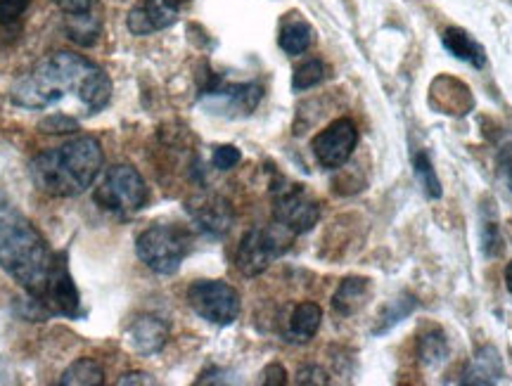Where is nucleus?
<instances>
[{
    "label": "nucleus",
    "instance_id": "nucleus-2",
    "mask_svg": "<svg viewBox=\"0 0 512 386\" xmlns=\"http://www.w3.org/2000/svg\"><path fill=\"white\" fill-rule=\"evenodd\" d=\"M102 147L93 135H79L62 147L36 154L29 171L34 185L50 197H76L100 176Z\"/></svg>",
    "mask_w": 512,
    "mask_h": 386
},
{
    "label": "nucleus",
    "instance_id": "nucleus-15",
    "mask_svg": "<svg viewBox=\"0 0 512 386\" xmlns=\"http://www.w3.org/2000/svg\"><path fill=\"white\" fill-rule=\"evenodd\" d=\"M501 377H503L501 356H498L494 346H484V349H479L475 353L472 363L465 368L460 384H477V386L496 384Z\"/></svg>",
    "mask_w": 512,
    "mask_h": 386
},
{
    "label": "nucleus",
    "instance_id": "nucleus-31",
    "mask_svg": "<svg viewBox=\"0 0 512 386\" xmlns=\"http://www.w3.org/2000/svg\"><path fill=\"white\" fill-rule=\"evenodd\" d=\"M496 166H498V176L505 185H508V190L512 192V145H505L501 152H498L496 157Z\"/></svg>",
    "mask_w": 512,
    "mask_h": 386
},
{
    "label": "nucleus",
    "instance_id": "nucleus-5",
    "mask_svg": "<svg viewBox=\"0 0 512 386\" xmlns=\"http://www.w3.org/2000/svg\"><path fill=\"white\" fill-rule=\"evenodd\" d=\"M100 209L117 216H133L147 204V185L131 164H117L105 173L93 192Z\"/></svg>",
    "mask_w": 512,
    "mask_h": 386
},
{
    "label": "nucleus",
    "instance_id": "nucleus-8",
    "mask_svg": "<svg viewBox=\"0 0 512 386\" xmlns=\"http://www.w3.org/2000/svg\"><path fill=\"white\" fill-rule=\"evenodd\" d=\"M273 218L294 235L309 233L320 218V204L304 185L280 180V185H273Z\"/></svg>",
    "mask_w": 512,
    "mask_h": 386
},
{
    "label": "nucleus",
    "instance_id": "nucleus-16",
    "mask_svg": "<svg viewBox=\"0 0 512 386\" xmlns=\"http://www.w3.org/2000/svg\"><path fill=\"white\" fill-rule=\"evenodd\" d=\"M370 294H373L370 280H366V278H347V280H342V285L337 287L335 297H332V308H335V313L344 315V318H349V315L358 313L363 306L368 304Z\"/></svg>",
    "mask_w": 512,
    "mask_h": 386
},
{
    "label": "nucleus",
    "instance_id": "nucleus-1",
    "mask_svg": "<svg viewBox=\"0 0 512 386\" xmlns=\"http://www.w3.org/2000/svg\"><path fill=\"white\" fill-rule=\"evenodd\" d=\"M10 98L24 109L57 107L69 117H93L112 98V81L86 57L55 53L36 64L10 90Z\"/></svg>",
    "mask_w": 512,
    "mask_h": 386
},
{
    "label": "nucleus",
    "instance_id": "nucleus-27",
    "mask_svg": "<svg viewBox=\"0 0 512 386\" xmlns=\"http://www.w3.org/2000/svg\"><path fill=\"white\" fill-rule=\"evenodd\" d=\"M240 159H242V154H240L238 147L221 145V147H216V150H214L211 164H214L219 171H230V169H235V166L240 164Z\"/></svg>",
    "mask_w": 512,
    "mask_h": 386
},
{
    "label": "nucleus",
    "instance_id": "nucleus-4",
    "mask_svg": "<svg viewBox=\"0 0 512 386\" xmlns=\"http://www.w3.org/2000/svg\"><path fill=\"white\" fill-rule=\"evenodd\" d=\"M190 252V235L178 225H152L136 240V254L159 275H174Z\"/></svg>",
    "mask_w": 512,
    "mask_h": 386
},
{
    "label": "nucleus",
    "instance_id": "nucleus-18",
    "mask_svg": "<svg viewBox=\"0 0 512 386\" xmlns=\"http://www.w3.org/2000/svg\"><path fill=\"white\" fill-rule=\"evenodd\" d=\"M444 48L453 57H458V60L472 64V67H477V69H482L486 64V53H484L482 45H479L475 38L467 34V31L458 29V27H451L444 31Z\"/></svg>",
    "mask_w": 512,
    "mask_h": 386
},
{
    "label": "nucleus",
    "instance_id": "nucleus-14",
    "mask_svg": "<svg viewBox=\"0 0 512 386\" xmlns=\"http://www.w3.org/2000/svg\"><path fill=\"white\" fill-rule=\"evenodd\" d=\"M166 342H169V325L157 315H143L126 332V344L140 356H155Z\"/></svg>",
    "mask_w": 512,
    "mask_h": 386
},
{
    "label": "nucleus",
    "instance_id": "nucleus-32",
    "mask_svg": "<svg viewBox=\"0 0 512 386\" xmlns=\"http://www.w3.org/2000/svg\"><path fill=\"white\" fill-rule=\"evenodd\" d=\"M53 3L64 12V15H79V12L95 10V3H98V0H53Z\"/></svg>",
    "mask_w": 512,
    "mask_h": 386
},
{
    "label": "nucleus",
    "instance_id": "nucleus-29",
    "mask_svg": "<svg viewBox=\"0 0 512 386\" xmlns=\"http://www.w3.org/2000/svg\"><path fill=\"white\" fill-rule=\"evenodd\" d=\"M297 384H309V386H323V384H330V377L328 372L323 368H318V365H306L297 372Z\"/></svg>",
    "mask_w": 512,
    "mask_h": 386
},
{
    "label": "nucleus",
    "instance_id": "nucleus-7",
    "mask_svg": "<svg viewBox=\"0 0 512 386\" xmlns=\"http://www.w3.org/2000/svg\"><path fill=\"white\" fill-rule=\"evenodd\" d=\"M188 304L211 325H233L240 315L238 292L221 280L192 282L188 289Z\"/></svg>",
    "mask_w": 512,
    "mask_h": 386
},
{
    "label": "nucleus",
    "instance_id": "nucleus-9",
    "mask_svg": "<svg viewBox=\"0 0 512 386\" xmlns=\"http://www.w3.org/2000/svg\"><path fill=\"white\" fill-rule=\"evenodd\" d=\"M200 98L207 100L214 112L228 114V117H247L264 98V88L259 83H223L219 76L209 74V81L200 90Z\"/></svg>",
    "mask_w": 512,
    "mask_h": 386
},
{
    "label": "nucleus",
    "instance_id": "nucleus-34",
    "mask_svg": "<svg viewBox=\"0 0 512 386\" xmlns=\"http://www.w3.org/2000/svg\"><path fill=\"white\" fill-rule=\"evenodd\" d=\"M117 384H119V386H126V384H128V386H131V384H143V386H147V384H157V382H155V377L147 375V372H128V375L117 379Z\"/></svg>",
    "mask_w": 512,
    "mask_h": 386
},
{
    "label": "nucleus",
    "instance_id": "nucleus-20",
    "mask_svg": "<svg viewBox=\"0 0 512 386\" xmlns=\"http://www.w3.org/2000/svg\"><path fill=\"white\" fill-rule=\"evenodd\" d=\"M64 31H67V36L72 38L74 43L88 48V45H93L95 41H98V36L102 31V22H100V17H95L93 10L79 12V15H67V19H64Z\"/></svg>",
    "mask_w": 512,
    "mask_h": 386
},
{
    "label": "nucleus",
    "instance_id": "nucleus-25",
    "mask_svg": "<svg viewBox=\"0 0 512 386\" xmlns=\"http://www.w3.org/2000/svg\"><path fill=\"white\" fill-rule=\"evenodd\" d=\"M325 79V67L320 60H306L304 64H299L294 69V79H292V88L297 90H309L313 86H318L320 81Z\"/></svg>",
    "mask_w": 512,
    "mask_h": 386
},
{
    "label": "nucleus",
    "instance_id": "nucleus-26",
    "mask_svg": "<svg viewBox=\"0 0 512 386\" xmlns=\"http://www.w3.org/2000/svg\"><path fill=\"white\" fill-rule=\"evenodd\" d=\"M76 119L69 117V114H62V112H53L50 117H46L38 124L43 133H72L76 131Z\"/></svg>",
    "mask_w": 512,
    "mask_h": 386
},
{
    "label": "nucleus",
    "instance_id": "nucleus-30",
    "mask_svg": "<svg viewBox=\"0 0 512 386\" xmlns=\"http://www.w3.org/2000/svg\"><path fill=\"white\" fill-rule=\"evenodd\" d=\"M482 240H484V252L489 256H498L503 252V240H501V235H498L496 223H484Z\"/></svg>",
    "mask_w": 512,
    "mask_h": 386
},
{
    "label": "nucleus",
    "instance_id": "nucleus-24",
    "mask_svg": "<svg viewBox=\"0 0 512 386\" xmlns=\"http://www.w3.org/2000/svg\"><path fill=\"white\" fill-rule=\"evenodd\" d=\"M413 166H415V178H418L420 188L425 190V195L430 199H439L441 197V183L434 173V166L430 159H427L425 152H418L413 157Z\"/></svg>",
    "mask_w": 512,
    "mask_h": 386
},
{
    "label": "nucleus",
    "instance_id": "nucleus-3",
    "mask_svg": "<svg viewBox=\"0 0 512 386\" xmlns=\"http://www.w3.org/2000/svg\"><path fill=\"white\" fill-rule=\"evenodd\" d=\"M53 252L43 235L19 214L0 216V268L29 292L31 299H41L46 289Z\"/></svg>",
    "mask_w": 512,
    "mask_h": 386
},
{
    "label": "nucleus",
    "instance_id": "nucleus-6",
    "mask_svg": "<svg viewBox=\"0 0 512 386\" xmlns=\"http://www.w3.org/2000/svg\"><path fill=\"white\" fill-rule=\"evenodd\" d=\"M292 237L294 233L280 223L268 225V228H252L242 237L238 254H235V266L247 278H256L290 249Z\"/></svg>",
    "mask_w": 512,
    "mask_h": 386
},
{
    "label": "nucleus",
    "instance_id": "nucleus-11",
    "mask_svg": "<svg viewBox=\"0 0 512 386\" xmlns=\"http://www.w3.org/2000/svg\"><path fill=\"white\" fill-rule=\"evenodd\" d=\"M358 143V128L351 119H337L313 138L311 150L323 169H339L349 162Z\"/></svg>",
    "mask_w": 512,
    "mask_h": 386
},
{
    "label": "nucleus",
    "instance_id": "nucleus-13",
    "mask_svg": "<svg viewBox=\"0 0 512 386\" xmlns=\"http://www.w3.org/2000/svg\"><path fill=\"white\" fill-rule=\"evenodd\" d=\"M188 214L197 223V228H202L209 235L228 233L230 223H233V209L219 195H200L190 199Z\"/></svg>",
    "mask_w": 512,
    "mask_h": 386
},
{
    "label": "nucleus",
    "instance_id": "nucleus-17",
    "mask_svg": "<svg viewBox=\"0 0 512 386\" xmlns=\"http://www.w3.org/2000/svg\"><path fill=\"white\" fill-rule=\"evenodd\" d=\"M320 320H323V311L313 301H304L294 308L290 315V330H287V339L294 344H306L316 337Z\"/></svg>",
    "mask_w": 512,
    "mask_h": 386
},
{
    "label": "nucleus",
    "instance_id": "nucleus-12",
    "mask_svg": "<svg viewBox=\"0 0 512 386\" xmlns=\"http://www.w3.org/2000/svg\"><path fill=\"white\" fill-rule=\"evenodd\" d=\"M188 3L190 0H143L128 12V31L133 36H150L155 31L169 29Z\"/></svg>",
    "mask_w": 512,
    "mask_h": 386
},
{
    "label": "nucleus",
    "instance_id": "nucleus-19",
    "mask_svg": "<svg viewBox=\"0 0 512 386\" xmlns=\"http://www.w3.org/2000/svg\"><path fill=\"white\" fill-rule=\"evenodd\" d=\"M278 43H280V48H283L287 55H302V53H306V50H309L311 43H313L311 24L304 22V19H299V17L285 19L283 29H280Z\"/></svg>",
    "mask_w": 512,
    "mask_h": 386
},
{
    "label": "nucleus",
    "instance_id": "nucleus-22",
    "mask_svg": "<svg viewBox=\"0 0 512 386\" xmlns=\"http://www.w3.org/2000/svg\"><path fill=\"white\" fill-rule=\"evenodd\" d=\"M418 356L425 368H437L448 358V342L441 330H430L418 339Z\"/></svg>",
    "mask_w": 512,
    "mask_h": 386
},
{
    "label": "nucleus",
    "instance_id": "nucleus-21",
    "mask_svg": "<svg viewBox=\"0 0 512 386\" xmlns=\"http://www.w3.org/2000/svg\"><path fill=\"white\" fill-rule=\"evenodd\" d=\"M60 386H102L105 384V372L93 358H79L62 372Z\"/></svg>",
    "mask_w": 512,
    "mask_h": 386
},
{
    "label": "nucleus",
    "instance_id": "nucleus-28",
    "mask_svg": "<svg viewBox=\"0 0 512 386\" xmlns=\"http://www.w3.org/2000/svg\"><path fill=\"white\" fill-rule=\"evenodd\" d=\"M29 3L31 0H0V24H3V27L15 24L17 19L27 12Z\"/></svg>",
    "mask_w": 512,
    "mask_h": 386
},
{
    "label": "nucleus",
    "instance_id": "nucleus-23",
    "mask_svg": "<svg viewBox=\"0 0 512 386\" xmlns=\"http://www.w3.org/2000/svg\"><path fill=\"white\" fill-rule=\"evenodd\" d=\"M415 306H418V299L411 297V294H406V297H399V299L389 301V304L380 311V325L375 327V334L387 332L389 327H394L396 323H401L403 318H408V315L415 311Z\"/></svg>",
    "mask_w": 512,
    "mask_h": 386
},
{
    "label": "nucleus",
    "instance_id": "nucleus-10",
    "mask_svg": "<svg viewBox=\"0 0 512 386\" xmlns=\"http://www.w3.org/2000/svg\"><path fill=\"white\" fill-rule=\"evenodd\" d=\"M36 304H41L48 313L64 315V318H79V315H83L79 289H76L72 273H69L67 254L64 252H57L53 256L46 289H43L41 299H36Z\"/></svg>",
    "mask_w": 512,
    "mask_h": 386
},
{
    "label": "nucleus",
    "instance_id": "nucleus-33",
    "mask_svg": "<svg viewBox=\"0 0 512 386\" xmlns=\"http://www.w3.org/2000/svg\"><path fill=\"white\" fill-rule=\"evenodd\" d=\"M264 384H268V386L287 384V372H285L283 365H278V363L268 365V368L264 370Z\"/></svg>",
    "mask_w": 512,
    "mask_h": 386
},
{
    "label": "nucleus",
    "instance_id": "nucleus-35",
    "mask_svg": "<svg viewBox=\"0 0 512 386\" xmlns=\"http://www.w3.org/2000/svg\"><path fill=\"white\" fill-rule=\"evenodd\" d=\"M505 285H508V289L512 292V261L508 263V268H505Z\"/></svg>",
    "mask_w": 512,
    "mask_h": 386
}]
</instances>
